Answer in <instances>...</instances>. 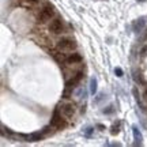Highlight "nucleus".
<instances>
[{
    "mask_svg": "<svg viewBox=\"0 0 147 147\" xmlns=\"http://www.w3.org/2000/svg\"><path fill=\"white\" fill-rule=\"evenodd\" d=\"M75 95L78 97L79 100H84V98H86V95H87V91H86V89H84V87H79L78 91L75 93Z\"/></svg>",
    "mask_w": 147,
    "mask_h": 147,
    "instance_id": "9",
    "label": "nucleus"
},
{
    "mask_svg": "<svg viewBox=\"0 0 147 147\" xmlns=\"http://www.w3.org/2000/svg\"><path fill=\"white\" fill-rule=\"evenodd\" d=\"M138 1H139V3H143V1H146V0H138Z\"/></svg>",
    "mask_w": 147,
    "mask_h": 147,
    "instance_id": "20",
    "label": "nucleus"
},
{
    "mask_svg": "<svg viewBox=\"0 0 147 147\" xmlns=\"http://www.w3.org/2000/svg\"><path fill=\"white\" fill-rule=\"evenodd\" d=\"M97 128H98V131H104L105 129V127L102 125V124H97Z\"/></svg>",
    "mask_w": 147,
    "mask_h": 147,
    "instance_id": "17",
    "label": "nucleus"
},
{
    "mask_svg": "<svg viewBox=\"0 0 147 147\" xmlns=\"http://www.w3.org/2000/svg\"><path fill=\"white\" fill-rule=\"evenodd\" d=\"M144 97H146V98H147V89L144 90Z\"/></svg>",
    "mask_w": 147,
    "mask_h": 147,
    "instance_id": "19",
    "label": "nucleus"
},
{
    "mask_svg": "<svg viewBox=\"0 0 147 147\" xmlns=\"http://www.w3.org/2000/svg\"><path fill=\"white\" fill-rule=\"evenodd\" d=\"M134 138H135V144H142V134L138 129V127H134Z\"/></svg>",
    "mask_w": 147,
    "mask_h": 147,
    "instance_id": "8",
    "label": "nucleus"
},
{
    "mask_svg": "<svg viewBox=\"0 0 147 147\" xmlns=\"http://www.w3.org/2000/svg\"><path fill=\"white\" fill-rule=\"evenodd\" d=\"M142 55H143V56H144V55H147V48H144V49L142 51Z\"/></svg>",
    "mask_w": 147,
    "mask_h": 147,
    "instance_id": "18",
    "label": "nucleus"
},
{
    "mask_svg": "<svg viewBox=\"0 0 147 147\" xmlns=\"http://www.w3.org/2000/svg\"><path fill=\"white\" fill-rule=\"evenodd\" d=\"M65 125H67V119L56 109L55 113H53L52 121H51V127H52V128H56V129H63Z\"/></svg>",
    "mask_w": 147,
    "mask_h": 147,
    "instance_id": "4",
    "label": "nucleus"
},
{
    "mask_svg": "<svg viewBox=\"0 0 147 147\" xmlns=\"http://www.w3.org/2000/svg\"><path fill=\"white\" fill-rule=\"evenodd\" d=\"M144 25H146L144 19H143V18H140V19H138V21L134 23V30L139 34V33H142L143 30H144Z\"/></svg>",
    "mask_w": 147,
    "mask_h": 147,
    "instance_id": "7",
    "label": "nucleus"
},
{
    "mask_svg": "<svg viewBox=\"0 0 147 147\" xmlns=\"http://www.w3.org/2000/svg\"><path fill=\"white\" fill-rule=\"evenodd\" d=\"M113 112H115V106L113 105H109L106 109L102 110V113H105V115H110V113H113Z\"/></svg>",
    "mask_w": 147,
    "mask_h": 147,
    "instance_id": "14",
    "label": "nucleus"
},
{
    "mask_svg": "<svg viewBox=\"0 0 147 147\" xmlns=\"http://www.w3.org/2000/svg\"><path fill=\"white\" fill-rule=\"evenodd\" d=\"M115 74L119 76V78H121V76H123V69L117 67V68H115Z\"/></svg>",
    "mask_w": 147,
    "mask_h": 147,
    "instance_id": "15",
    "label": "nucleus"
},
{
    "mask_svg": "<svg viewBox=\"0 0 147 147\" xmlns=\"http://www.w3.org/2000/svg\"><path fill=\"white\" fill-rule=\"evenodd\" d=\"M55 16V11H53V7L49 4H45L40 10V14H38V22L40 23H47V22H51Z\"/></svg>",
    "mask_w": 147,
    "mask_h": 147,
    "instance_id": "2",
    "label": "nucleus"
},
{
    "mask_svg": "<svg viewBox=\"0 0 147 147\" xmlns=\"http://www.w3.org/2000/svg\"><path fill=\"white\" fill-rule=\"evenodd\" d=\"M23 1H26L29 5H34V4H37V3H38V0H23Z\"/></svg>",
    "mask_w": 147,
    "mask_h": 147,
    "instance_id": "16",
    "label": "nucleus"
},
{
    "mask_svg": "<svg viewBox=\"0 0 147 147\" xmlns=\"http://www.w3.org/2000/svg\"><path fill=\"white\" fill-rule=\"evenodd\" d=\"M48 29H49V32L52 33V34L57 36V34L64 33V23H63L61 19H59V18H53L52 21L49 22Z\"/></svg>",
    "mask_w": 147,
    "mask_h": 147,
    "instance_id": "6",
    "label": "nucleus"
},
{
    "mask_svg": "<svg viewBox=\"0 0 147 147\" xmlns=\"http://www.w3.org/2000/svg\"><path fill=\"white\" fill-rule=\"evenodd\" d=\"M83 76H84L83 69H78V71H75L74 75H71V78L67 79V84H65L67 90H65V91H69V90H72L74 87H76V84L80 83V80L83 79Z\"/></svg>",
    "mask_w": 147,
    "mask_h": 147,
    "instance_id": "5",
    "label": "nucleus"
},
{
    "mask_svg": "<svg viewBox=\"0 0 147 147\" xmlns=\"http://www.w3.org/2000/svg\"><path fill=\"white\" fill-rule=\"evenodd\" d=\"M104 98H105V94H104V93H100V94H98L94 98V104H95V105H98V104H100V102L104 100Z\"/></svg>",
    "mask_w": 147,
    "mask_h": 147,
    "instance_id": "13",
    "label": "nucleus"
},
{
    "mask_svg": "<svg viewBox=\"0 0 147 147\" xmlns=\"http://www.w3.org/2000/svg\"><path fill=\"white\" fill-rule=\"evenodd\" d=\"M90 93H91V94H95V93H97V79L95 78L90 79Z\"/></svg>",
    "mask_w": 147,
    "mask_h": 147,
    "instance_id": "10",
    "label": "nucleus"
},
{
    "mask_svg": "<svg viewBox=\"0 0 147 147\" xmlns=\"http://www.w3.org/2000/svg\"><path fill=\"white\" fill-rule=\"evenodd\" d=\"M57 110L68 120V119L74 117L75 112H76V106H75V104H72V102H63V104H60V105L57 106Z\"/></svg>",
    "mask_w": 147,
    "mask_h": 147,
    "instance_id": "3",
    "label": "nucleus"
},
{
    "mask_svg": "<svg viewBox=\"0 0 147 147\" xmlns=\"http://www.w3.org/2000/svg\"><path fill=\"white\" fill-rule=\"evenodd\" d=\"M76 49V42L75 40L69 38V37H63L61 40H59L57 44H56V51L57 52H72Z\"/></svg>",
    "mask_w": 147,
    "mask_h": 147,
    "instance_id": "1",
    "label": "nucleus"
},
{
    "mask_svg": "<svg viewBox=\"0 0 147 147\" xmlns=\"http://www.w3.org/2000/svg\"><path fill=\"white\" fill-rule=\"evenodd\" d=\"M120 127H121V121H117V124H115V125L112 127V134L113 135H116V134H119L120 132Z\"/></svg>",
    "mask_w": 147,
    "mask_h": 147,
    "instance_id": "12",
    "label": "nucleus"
},
{
    "mask_svg": "<svg viewBox=\"0 0 147 147\" xmlns=\"http://www.w3.org/2000/svg\"><path fill=\"white\" fill-rule=\"evenodd\" d=\"M93 132H94V128H93V127H87V128H84L83 129V135L86 138H91Z\"/></svg>",
    "mask_w": 147,
    "mask_h": 147,
    "instance_id": "11",
    "label": "nucleus"
}]
</instances>
